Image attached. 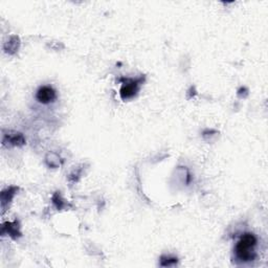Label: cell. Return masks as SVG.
I'll return each mask as SVG.
<instances>
[{"instance_id":"cell-1","label":"cell","mask_w":268,"mask_h":268,"mask_svg":"<svg viewBox=\"0 0 268 268\" xmlns=\"http://www.w3.org/2000/svg\"><path fill=\"white\" fill-rule=\"evenodd\" d=\"M257 245V238L255 235L250 234V232H246L244 234L236 245V255L237 257L243 261V262H249L252 261L256 258L255 248Z\"/></svg>"},{"instance_id":"cell-2","label":"cell","mask_w":268,"mask_h":268,"mask_svg":"<svg viewBox=\"0 0 268 268\" xmlns=\"http://www.w3.org/2000/svg\"><path fill=\"white\" fill-rule=\"evenodd\" d=\"M139 80H126L121 88V97L123 100H129L136 95L138 91Z\"/></svg>"},{"instance_id":"cell-3","label":"cell","mask_w":268,"mask_h":268,"mask_svg":"<svg viewBox=\"0 0 268 268\" xmlns=\"http://www.w3.org/2000/svg\"><path fill=\"white\" fill-rule=\"evenodd\" d=\"M36 97L40 103L48 104L56 98V91L51 86H42L38 89Z\"/></svg>"}]
</instances>
